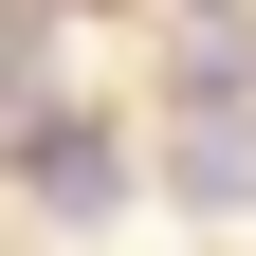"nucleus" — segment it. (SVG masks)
<instances>
[{
	"mask_svg": "<svg viewBox=\"0 0 256 256\" xmlns=\"http://www.w3.org/2000/svg\"><path fill=\"white\" fill-rule=\"evenodd\" d=\"M18 183H37L55 220H110L128 165H110V128H92V110H37V128H18Z\"/></svg>",
	"mask_w": 256,
	"mask_h": 256,
	"instance_id": "obj_1",
	"label": "nucleus"
},
{
	"mask_svg": "<svg viewBox=\"0 0 256 256\" xmlns=\"http://www.w3.org/2000/svg\"><path fill=\"white\" fill-rule=\"evenodd\" d=\"M18 92H37V18L0 0V110H18Z\"/></svg>",
	"mask_w": 256,
	"mask_h": 256,
	"instance_id": "obj_3",
	"label": "nucleus"
},
{
	"mask_svg": "<svg viewBox=\"0 0 256 256\" xmlns=\"http://www.w3.org/2000/svg\"><path fill=\"white\" fill-rule=\"evenodd\" d=\"M183 202H256V110H238V92L183 110Z\"/></svg>",
	"mask_w": 256,
	"mask_h": 256,
	"instance_id": "obj_2",
	"label": "nucleus"
}]
</instances>
